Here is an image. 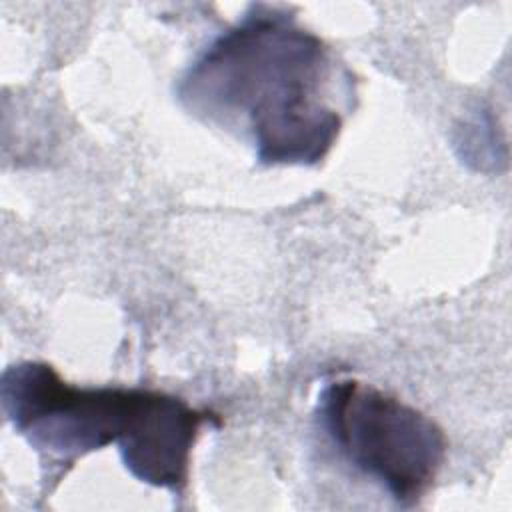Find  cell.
Returning a JSON list of instances; mask_svg holds the SVG:
<instances>
[{"label": "cell", "mask_w": 512, "mask_h": 512, "mask_svg": "<svg viewBox=\"0 0 512 512\" xmlns=\"http://www.w3.org/2000/svg\"><path fill=\"white\" fill-rule=\"evenodd\" d=\"M336 64L328 44L284 8L252 4L188 66L180 104L246 140L264 166H314L336 144Z\"/></svg>", "instance_id": "obj_1"}, {"label": "cell", "mask_w": 512, "mask_h": 512, "mask_svg": "<svg viewBox=\"0 0 512 512\" xmlns=\"http://www.w3.org/2000/svg\"><path fill=\"white\" fill-rule=\"evenodd\" d=\"M0 402L12 428L44 460L72 466L116 444L136 480L172 494L188 486L200 428L220 422L216 414L160 390L68 384L54 366L38 360L2 372Z\"/></svg>", "instance_id": "obj_2"}, {"label": "cell", "mask_w": 512, "mask_h": 512, "mask_svg": "<svg viewBox=\"0 0 512 512\" xmlns=\"http://www.w3.org/2000/svg\"><path fill=\"white\" fill-rule=\"evenodd\" d=\"M316 414L340 456L402 506L430 490L446 460L448 442L432 418L356 378L324 384Z\"/></svg>", "instance_id": "obj_3"}]
</instances>
